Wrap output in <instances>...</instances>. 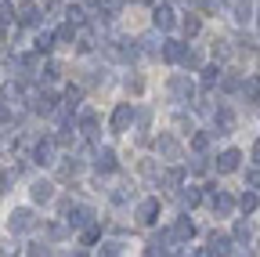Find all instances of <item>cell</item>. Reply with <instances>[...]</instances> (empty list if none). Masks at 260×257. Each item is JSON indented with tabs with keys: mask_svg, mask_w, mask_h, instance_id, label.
<instances>
[{
	"mask_svg": "<svg viewBox=\"0 0 260 257\" xmlns=\"http://www.w3.org/2000/svg\"><path fill=\"white\" fill-rule=\"evenodd\" d=\"M242 94L249 102H260V80L256 76H249V80H242Z\"/></svg>",
	"mask_w": 260,
	"mask_h": 257,
	"instance_id": "cell-31",
	"label": "cell"
},
{
	"mask_svg": "<svg viewBox=\"0 0 260 257\" xmlns=\"http://www.w3.org/2000/svg\"><path fill=\"white\" fill-rule=\"evenodd\" d=\"M253 159H256V163H260V138L253 141Z\"/></svg>",
	"mask_w": 260,
	"mask_h": 257,
	"instance_id": "cell-49",
	"label": "cell"
},
{
	"mask_svg": "<svg viewBox=\"0 0 260 257\" xmlns=\"http://www.w3.org/2000/svg\"><path fill=\"white\" fill-rule=\"evenodd\" d=\"M8 120H11V105L0 98V123H8Z\"/></svg>",
	"mask_w": 260,
	"mask_h": 257,
	"instance_id": "cell-46",
	"label": "cell"
},
{
	"mask_svg": "<svg viewBox=\"0 0 260 257\" xmlns=\"http://www.w3.org/2000/svg\"><path fill=\"white\" fill-rule=\"evenodd\" d=\"M181 29H184V37H195L203 29V22H199V15H188L184 22H181Z\"/></svg>",
	"mask_w": 260,
	"mask_h": 257,
	"instance_id": "cell-36",
	"label": "cell"
},
{
	"mask_svg": "<svg viewBox=\"0 0 260 257\" xmlns=\"http://www.w3.org/2000/svg\"><path fill=\"white\" fill-rule=\"evenodd\" d=\"M138 51H141V54H148V58H155V54H159L162 47H159V40H155V37L148 33V37H141V40H138Z\"/></svg>",
	"mask_w": 260,
	"mask_h": 257,
	"instance_id": "cell-28",
	"label": "cell"
},
{
	"mask_svg": "<svg viewBox=\"0 0 260 257\" xmlns=\"http://www.w3.org/2000/svg\"><path fill=\"white\" fill-rule=\"evenodd\" d=\"M65 22H73L76 29H83V22H87V11H83V4H69V8H65Z\"/></svg>",
	"mask_w": 260,
	"mask_h": 257,
	"instance_id": "cell-24",
	"label": "cell"
},
{
	"mask_svg": "<svg viewBox=\"0 0 260 257\" xmlns=\"http://www.w3.org/2000/svg\"><path fill=\"white\" fill-rule=\"evenodd\" d=\"M73 257H87V253H73Z\"/></svg>",
	"mask_w": 260,
	"mask_h": 257,
	"instance_id": "cell-51",
	"label": "cell"
},
{
	"mask_svg": "<svg viewBox=\"0 0 260 257\" xmlns=\"http://www.w3.org/2000/svg\"><path fill=\"white\" fill-rule=\"evenodd\" d=\"M188 170L191 174H206V156H195L191 163H188Z\"/></svg>",
	"mask_w": 260,
	"mask_h": 257,
	"instance_id": "cell-44",
	"label": "cell"
},
{
	"mask_svg": "<svg viewBox=\"0 0 260 257\" xmlns=\"http://www.w3.org/2000/svg\"><path fill=\"white\" fill-rule=\"evenodd\" d=\"M94 170H98V174H116V170H119L116 152H112V149H98V152H94Z\"/></svg>",
	"mask_w": 260,
	"mask_h": 257,
	"instance_id": "cell-8",
	"label": "cell"
},
{
	"mask_svg": "<svg viewBox=\"0 0 260 257\" xmlns=\"http://www.w3.org/2000/svg\"><path fill=\"white\" fill-rule=\"evenodd\" d=\"M206 199H210V207H213V214H217V217H232V214H235V207H239V203L228 196L224 188H213V185L206 188Z\"/></svg>",
	"mask_w": 260,
	"mask_h": 257,
	"instance_id": "cell-4",
	"label": "cell"
},
{
	"mask_svg": "<svg viewBox=\"0 0 260 257\" xmlns=\"http://www.w3.org/2000/svg\"><path fill=\"white\" fill-rule=\"evenodd\" d=\"M199 73H203V87H206V91H213V87L220 83V76H224L220 66H206V69H199Z\"/></svg>",
	"mask_w": 260,
	"mask_h": 257,
	"instance_id": "cell-27",
	"label": "cell"
},
{
	"mask_svg": "<svg viewBox=\"0 0 260 257\" xmlns=\"http://www.w3.org/2000/svg\"><path fill=\"white\" fill-rule=\"evenodd\" d=\"M167 94H170V102H191V94H195V80L188 73H174L167 80Z\"/></svg>",
	"mask_w": 260,
	"mask_h": 257,
	"instance_id": "cell-2",
	"label": "cell"
},
{
	"mask_svg": "<svg viewBox=\"0 0 260 257\" xmlns=\"http://www.w3.org/2000/svg\"><path fill=\"white\" fill-rule=\"evenodd\" d=\"M98 257H123V243H119V239H109V243H102Z\"/></svg>",
	"mask_w": 260,
	"mask_h": 257,
	"instance_id": "cell-32",
	"label": "cell"
},
{
	"mask_svg": "<svg viewBox=\"0 0 260 257\" xmlns=\"http://www.w3.org/2000/svg\"><path fill=\"white\" fill-rule=\"evenodd\" d=\"M152 22H155V29H174L177 25V8L174 4H155V11H152Z\"/></svg>",
	"mask_w": 260,
	"mask_h": 257,
	"instance_id": "cell-7",
	"label": "cell"
},
{
	"mask_svg": "<svg viewBox=\"0 0 260 257\" xmlns=\"http://www.w3.org/2000/svg\"><path fill=\"white\" fill-rule=\"evenodd\" d=\"M130 123H134V105L130 102H119L109 116V127H112V134H126L130 131Z\"/></svg>",
	"mask_w": 260,
	"mask_h": 257,
	"instance_id": "cell-6",
	"label": "cell"
},
{
	"mask_svg": "<svg viewBox=\"0 0 260 257\" xmlns=\"http://www.w3.org/2000/svg\"><path fill=\"white\" fill-rule=\"evenodd\" d=\"M54 105H58V98L51 91H40V94H32V112H40V116H51L54 112Z\"/></svg>",
	"mask_w": 260,
	"mask_h": 257,
	"instance_id": "cell-17",
	"label": "cell"
},
{
	"mask_svg": "<svg viewBox=\"0 0 260 257\" xmlns=\"http://www.w3.org/2000/svg\"><path fill=\"white\" fill-rule=\"evenodd\" d=\"M191 257H213V253H210V246H206V250H195Z\"/></svg>",
	"mask_w": 260,
	"mask_h": 257,
	"instance_id": "cell-50",
	"label": "cell"
},
{
	"mask_svg": "<svg viewBox=\"0 0 260 257\" xmlns=\"http://www.w3.org/2000/svg\"><path fill=\"white\" fill-rule=\"evenodd\" d=\"M109 203L112 207H130V203H134V188H130V185H116L109 192Z\"/></svg>",
	"mask_w": 260,
	"mask_h": 257,
	"instance_id": "cell-20",
	"label": "cell"
},
{
	"mask_svg": "<svg viewBox=\"0 0 260 257\" xmlns=\"http://www.w3.org/2000/svg\"><path fill=\"white\" fill-rule=\"evenodd\" d=\"M239 159H242L239 149H224V152L217 156V174H235V170H239Z\"/></svg>",
	"mask_w": 260,
	"mask_h": 257,
	"instance_id": "cell-14",
	"label": "cell"
},
{
	"mask_svg": "<svg viewBox=\"0 0 260 257\" xmlns=\"http://www.w3.org/2000/svg\"><path fill=\"white\" fill-rule=\"evenodd\" d=\"M256 25H260V15H256Z\"/></svg>",
	"mask_w": 260,
	"mask_h": 257,
	"instance_id": "cell-52",
	"label": "cell"
},
{
	"mask_svg": "<svg viewBox=\"0 0 260 257\" xmlns=\"http://www.w3.org/2000/svg\"><path fill=\"white\" fill-rule=\"evenodd\" d=\"M213 54L224 58V54H228V40H213Z\"/></svg>",
	"mask_w": 260,
	"mask_h": 257,
	"instance_id": "cell-47",
	"label": "cell"
},
{
	"mask_svg": "<svg viewBox=\"0 0 260 257\" xmlns=\"http://www.w3.org/2000/svg\"><path fill=\"white\" fill-rule=\"evenodd\" d=\"M22 98H25V91H22L18 83H8V87H4V102H8V105H18Z\"/></svg>",
	"mask_w": 260,
	"mask_h": 257,
	"instance_id": "cell-34",
	"label": "cell"
},
{
	"mask_svg": "<svg viewBox=\"0 0 260 257\" xmlns=\"http://www.w3.org/2000/svg\"><path fill=\"white\" fill-rule=\"evenodd\" d=\"M54 156H58V141H54V138H44V141L32 145V156H29V159H32L37 167H54V163H58Z\"/></svg>",
	"mask_w": 260,
	"mask_h": 257,
	"instance_id": "cell-5",
	"label": "cell"
},
{
	"mask_svg": "<svg viewBox=\"0 0 260 257\" xmlns=\"http://www.w3.org/2000/svg\"><path fill=\"white\" fill-rule=\"evenodd\" d=\"M61 221L69 224V229H80V232H83L87 224H94V207L65 199V203H61Z\"/></svg>",
	"mask_w": 260,
	"mask_h": 257,
	"instance_id": "cell-1",
	"label": "cell"
},
{
	"mask_svg": "<svg viewBox=\"0 0 260 257\" xmlns=\"http://www.w3.org/2000/svg\"><path fill=\"white\" fill-rule=\"evenodd\" d=\"M174 236H177V239H181V243L188 246V243H191V236H195V224H191L188 217H181V221L174 224Z\"/></svg>",
	"mask_w": 260,
	"mask_h": 257,
	"instance_id": "cell-21",
	"label": "cell"
},
{
	"mask_svg": "<svg viewBox=\"0 0 260 257\" xmlns=\"http://www.w3.org/2000/svg\"><path fill=\"white\" fill-rule=\"evenodd\" d=\"M98 239V224H87V229H83V243H94Z\"/></svg>",
	"mask_w": 260,
	"mask_h": 257,
	"instance_id": "cell-45",
	"label": "cell"
},
{
	"mask_svg": "<svg viewBox=\"0 0 260 257\" xmlns=\"http://www.w3.org/2000/svg\"><path fill=\"white\" fill-rule=\"evenodd\" d=\"M51 51H54V33L44 29V33L37 37V54H51Z\"/></svg>",
	"mask_w": 260,
	"mask_h": 257,
	"instance_id": "cell-33",
	"label": "cell"
},
{
	"mask_svg": "<svg viewBox=\"0 0 260 257\" xmlns=\"http://www.w3.org/2000/svg\"><path fill=\"white\" fill-rule=\"evenodd\" d=\"M15 178H18V170H15V167H8V170H0V192H11Z\"/></svg>",
	"mask_w": 260,
	"mask_h": 257,
	"instance_id": "cell-38",
	"label": "cell"
},
{
	"mask_svg": "<svg viewBox=\"0 0 260 257\" xmlns=\"http://www.w3.org/2000/svg\"><path fill=\"white\" fill-rule=\"evenodd\" d=\"M15 18H18L22 25H40V22H44V15H40V4H37V0H22Z\"/></svg>",
	"mask_w": 260,
	"mask_h": 257,
	"instance_id": "cell-12",
	"label": "cell"
},
{
	"mask_svg": "<svg viewBox=\"0 0 260 257\" xmlns=\"http://www.w3.org/2000/svg\"><path fill=\"white\" fill-rule=\"evenodd\" d=\"M76 131L87 134V138L98 134V112H94V109H80V112H76Z\"/></svg>",
	"mask_w": 260,
	"mask_h": 257,
	"instance_id": "cell-15",
	"label": "cell"
},
{
	"mask_svg": "<svg viewBox=\"0 0 260 257\" xmlns=\"http://www.w3.org/2000/svg\"><path fill=\"white\" fill-rule=\"evenodd\" d=\"M29 257H51V246L47 243H32L29 246Z\"/></svg>",
	"mask_w": 260,
	"mask_h": 257,
	"instance_id": "cell-43",
	"label": "cell"
},
{
	"mask_svg": "<svg viewBox=\"0 0 260 257\" xmlns=\"http://www.w3.org/2000/svg\"><path fill=\"white\" fill-rule=\"evenodd\" d=\"M80 102H83V87H65L61 105H65V109H80Z\"/></svg>",
	"mask_w": 260,
	"mask_h": 257,
	"instance_id": "cell-22",
	"label": "cell"
},
{
	"mask_svg": "<svg viewBox=\"0 0 260 257\" xmlns=\"http://www.w3.org/2000/svg\"><path fill=\"white\" fill-rule=\"evenodd\" d=\"M235 203H239V210H242V214H253V210L260 207V199H256V192H253V188H246V192H242V196H239Z\"/></svg>",
	"mask_w": 260,
	"mask_h": 257,
	"instance_id": "cell-25",
	"label": "cell"
},
{
	"mask_svg": "<svg viewBox=\"0 0 260 257\" xmlns=\"http://www.w3.org/2000/svg\"><path fill=\"white\" fill-rule=\"evenodd\" d=\"M174 127H177L181 134H191V131H195V123H191V116H184V112H177V116H174Z\"/></svg>",
	"mask_w": 260,
	"mask_h": 257,
	"instance_id": "cell-39",
	"label": "cell"
},
{
	"mask_svg": "<svg viewBox=\"0 0 260 257\" xmlns=\"http://www.w3.org/2000/svg\"><path fill=\"white\" fill-rule=\"evenodd\" d=\"M246 188H253V192H260V167H253V170H246Z\"/></svg>",
	"mask_w": 260,
	"mask_h": 257,
	"instance_id": "cell-41",
	"label": "cell"
},
{
	"mask_svg": "<svg viewBox=\"0 0 260 257\" xmlns=\"http://www.w3.org/2000/svg\"><path fill=\"white\" fill-rule=\"evenodd\" d=\"M134 217H138V224H155V217H159V199H155V196L141 199V203L134 207Z\"/></svg>",
	"mask_w": 260,
	"mask_h": 257,
	"instance_id": "cell-9",
	"label": "cell"
},
{
	"mask_svg": "<svg viewBox=\"0 0 260 257\" xmlns=\"http://www.w3.org/2000/svg\"><path fill=\"white\" fill-rule=\"evenodd\" d=\"M29 199H32V203H51V199H54V181L37 178V181L29 185Z\"/></svg>",
	"mask_w": 260,
	"mask_h": 257,
	"instance_id": "cell-11",
	"label": "cell"
},
{
	"mask_svg": "<svg viewBox=\"0 0 260 257\" xmlns=\"http://www.w3.org/2000/svg\"><path fill=\"white\" fill-rule=\"evenodd\" d=\"M232 131H235V112L220 105V109L213 112V138H217V134L224 138V134H232Z\"/></svg>",
	"mask_w": 260,
	"mask_h": 257,
	"instance_id": "cell-10",
	"label": "cell"
},
{
	"mask_svg": "<svg viewBox=\"0 0 260 257\" xmlns=\"http://www.w3.org/2000/svg\"><path fill=\"white\" fill-rule=\"evenodd\" d=\"M249 18H253V0H235V4H232V22L246 25Z\"/></svg>",
	"mask_w": 260,
	"mask_h": 257,
	"instance_id": "cell-19",
	"label": "cell"
},
{
	"mask_svg": "<svg viewBox=\"0 0 260 257\" xmlns=\"http://www.w3.org/2000/svg\"><path fill=\"white\" fill-rule=\"evenodd\" d=\"M232 239H235V246H249V239H253V229H249V221H235V232H232Z\"/></svg>",
	"mask_w": 260,
	"mask_h": 257,
	"instance_id": "cell-26",
	"label": "cell"
},
{
	"mask_svg": "<svg viewBox=\"0 0 260 257\" xmlns=\"http://www.w3.org/2000/svg\"><path fill=\"white\" fill-rule=\"evenodd\" d=\"M181 66H184L188 73H195V69H199V66H203V54L188 47V51H184V58H181Z\"/></svg>",
	"mask_w": 260,
	"mask_h": 257,
	"instance_id": "cell-30",
	"label": "cell"
},
{
	"mask_svg": "<svg viewBox=\"0 0 260 257\" xmlns=\"http://www.w3.org/2000/svg\"><path fill=\"white\" fill-rule=\"evenodd\" d=\"M184 40H162V58L170 62V66H181V58H184Z\"/></svg>",
	"mask_w": 260,
	"mask_h": 257,
	"instance_id": "cell-18",
	"label": "cell"
},
{
	"mask_svg": "<svg viewBox=\"0 0 260 257\" xmlns=\"http://www.w3.org/2000/svg\"><path fill=\"white\" fill-rule=\"evenodd\" d=\"M65 229H69V224H58V221H51L44 232H47V239H51V243H58V239H65Z\"/></svg>",
	"mask_w": 260,
	"mask_h": 257,
	"instance_id": "cell-37",
	"label": "cell"
},
{
	"mask_svg": "<svg viewBox=\"0 0 260 257\" xmlns=\"http://www.w3.org/2000/svg\"><path fill=\"white\" fill-rule=\"evenodd\" d=\"M184 181V170H167V174H162V188H177Z\"/></svg>",
	"mask_w": 260,
	"mask_h": 257,
	"instance_id": "cell-40",
	"label": "cell"
},
{
	"mask_svg": "<svg viewBox=\"0 0 260 257\" xmlns=\"http://www.w3.org/2000/svg\"><path fill=\"white\" fill-rule=\"evenodd\" d=\"M18 253H22L18 239H4V243H0V257H18Z\"/></svg>",
	"mask_w": 260,
	"mask_h": 257,
	"instance_id": "cell-35",
	"label": "cell"
},
{
	"mask_svg": "<svg viewBox=\"0 0 260 257\" xmlns=\"http://www.w3.org/2000/svg\"><path fill=\"white\" fill-rule=\"evenodd\" d=\"M232 250H235V239H232V236H224V232H213V236H210V253H213V257H228Z\"/></svg>",
	"mask_w": 260,
	"mask_h": 257,
	"instance_id": "cell-16",
	"label": "cell"
},
{
	"mask_svg": "<svg viewBox=\"0 0 260 257\" xmlns=\"http://www.w3.org/2000/svg\"><path fill=\"white\" fill-rule=\"evenodd\" d=\"M199 203H203V188L188 185V188L181 192V207H188V210H191V207H199Z\"/></svg>",
	"mask_w": 260,
	"mask_h": 257,
	"instance_id": "cell-23",
	"label": "cell"
},
{
	"mask_svg": "<svg viewBox=\"0 0 260 257\" xmlns=\"http://www.w3.org/2000/svg\"><path fill=\"white\" fill-rule=\"evenodd\" d=\"M44 76H47V80H54V76H58V66H54V62H47V66H44Z\"/></svg>",
	"mask_w": 260,
	"mask_h": 257,
	"instance_id": "cell-48",
	"label": "cell"
},
{
	"mask_svg": "<svg viewBox=\"0 0 260 257\" xmlns=\"http://www.w3.org/2000/svg\"><path fill=\"white\" fill-rule=\"evenodd\" d=\"M210 141H213V131H199V134H191V149L199 152V156L210 149Z\"/></svg>",
	"mask_w": 260,
	"mask_h": 257,
	"instance_id": "cell-29",
	"label": "cell"
},
{
	"mask_svg": "<svg viewBox=\"0 0 260 257\" xmlns=\"http://www.w3.org/2000/svg\"><path fill=\"white\" fill-rule=\"evenodd\" d=\"M141 174H145V178H159V167H155V159H141Z\"/></svg>",
	"mask_w": 260,
	"mask_h": 257,
	"instance_id": "cell-42",
	"label": "cell"
},
{
	"mask_svg": "<svg viewBox=\"0 0 260 257\" xmlns=\"http://www.w3.org/2000/svg\"><path fill=\"white\" fill-rule=\"evenodd\" d=\"M155 152H159L162 159H181V141H177L174 134H159V138H155Z\"/></svg>",
	"mask_w": 260,
	"mask_h": 257,
	"instance_id": "cell-13",
	"label": "cell"
},
{
	"mask_svg": "<svg viewBox=\"0 0 260 257\" xmlns=\"http://www.w3.org/2000/svg\"><path fill=\"white\" fill-rule=\"evenodd\" d=\"M8 229H11V236L32 232V229H37V214H32L29 207H15V210L8 214Z\"/></svg>",
	"mask_w": 260,
	"mask_h": 257,
	"instance_id": "cell-3",
	"label": "cell"
}]
</instances>
